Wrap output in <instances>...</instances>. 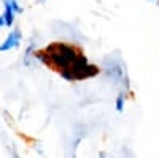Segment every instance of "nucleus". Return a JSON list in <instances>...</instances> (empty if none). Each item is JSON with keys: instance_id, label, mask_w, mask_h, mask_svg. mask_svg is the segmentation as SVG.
<instances>
[{"instance_id": "9b49d317", "label": "nucleus", "mask_w": 159, "mask_h": 158, "mask_svg": "<svg viewBox=\"0 0 159 158\" xmlns=\"http://www.w3.org/2000/svg\"><path fill=\"white\" fill-rule=\"evenodd\" d=\"M10 153H11V156H13V158H19V155H18V153H15V150H13V149L10 150Z\"/></svg>"}, {"instance_id": "4468645a", "label": "nucleus", "mask_w": 159, "mask_h": 158, "mask_svg": "<svg viewBox=\"0 0 159 158\" xmlns=\"http://www.w3.org/2000/svg\"><path fill=\"white\" fill-rule=\"evenodd\" d=\"M154 2H156V5H157V7H159V0H154Z\"/></svg>"}, {"instance_id": "2eb2a0df", "label": "nucleus", "mask_w": 159, "mask_h": 158, "mask_svg": "<svg viewBox=\"0 0 159 158\" xmlns=\"http://www.w3.org/2000/svg\"><path fill=\"white\" fill-rule=\"evenodd\" d=\"M148 2H154V0H148Z\"/></svg>"}, {"instance_id": "f8f14e48", "label": "nucleus", "mask_w": 159, "mask_h": 158, "mask_svg": "<svg viewBox=\"0 0 159 158\" xmlns=\"http://www.w3.org/2000/svg\"><path fill=\"white\" fill-rule=\"evenodd\" d=\"M99 158H107V155H105L103 152H100V153H99Z\"/></svg>"}, {"instance_id": "423d86ee", "label": "nucleus", "mask_w": 159, "mask_h": 158, "mask_svg": "<svg viewBox=\"0 0 159 158\" xmlns=\"http://www.w3.org/2000/svg\"><path fill=\"white\" fill-rule=\"evenodd\" d=\"M3 2V8L15 13V15H21L22 13V7L19 5V0H2Z\"/></svg>"}, {"instance_id": "f03ea898", "label": "nucleus", "mask_w": 159, "mask_h": 158, "mask_svg": "<svg viewBox=\"0 0 159 158\" xmlns=\"http://www.w3.org/2000/svg\"><path fill=\"white\" fill-rule=\"evenodd\" d=\"M59 74L64 80H67V82H81V80H88V78L97 77L100 74V67L97 64L89 62V59L81 53L70 67L61 70Z\"/></svg>"}, {"instance_id": "7ed1b4c3", "label": "nucleus", "mask_w": 159, "mask_h": 158, "mask_svg": "<svg viewBox=\"0 0 159 158\" xmlns=\"http://www.w3.org/2000/svg\"><path fill=\"white\" fill-rule=\"evenodd\" d=\"M103 72H105V77H107L111 83L123 88L121 89L123 93L127 94L130 91V82H129V77H127L126 65L121 59L116 58V53H113V55H110L103 59Z\"/></svg>"}, {"instance_id": "6e6552de", "label": "nucleus", "mask_w": 159, "mask_h": 158, "mask_svg": "<svg viewBox=\"0 0 159 158\" xmlns=\"http://www.w3.org/2000/svg\"><path fill=\"white\" fill-rule=\"evenodd\" d=\"M35 56H37V61H38V64H45V65H49V58H48V53L45 51V48H42V50H37Z\"/></svg>"}, {"instance_id": "ddd939ff", "label": "nucleus", "mask_w": 159, "mask_h": 158, "mask_svg": "<svg viewBox=\"0 0 159 158\" xmlns=\"http://www.w3.org/2000/svg\"><path fill=\"white\" fill-rule=\"evenodd\" d=\"M38 3H45V2H48V0H37Z\"/></svg>"}, {"instance_id": "39448f33", "label": "nucleus", "mask_w": 159, "mask_h": 158, "mask_svg": "<svg viewBox=\"0 0 159 158\" xmlns=\"http://www.w3.org/2000/svg\"><path fill=\"white\" fill-rule=\"evenodd\" d=\"M35 53H37L35 43L30 42V43L27 45V48H25V51H24V56H22V64L25 65V67H34V65L38 64Z\"/></svg>"}, {"instance_id": "f257e3e1", "label": "nucleus", "mask_w": 159, "mask_h": 158, "mask_svg": "<svg viewBox=\"0 0 159 158\" xmlns=\"http://www.w3.org/2000/svg\"><path fill=\"white\" fill-rule=\"evenodd\" d=\"M45 51L49 58V67L57 72L70 67L75 59L83 53L76 45H72L69 42H52L45 48Z\"/></svg>"}, {"instance_id": "1a4fd4ad", "label": "nucleus", "mask_w": 159, "mask_h": 158, "mask_svg": "<svg viewBox=\"0 0 159 158\" xmlns=\"http://www.w3.org/2000/svg\"><path fill=\"white\" fill-rule=\"evenodd\" d=\"M2 16H3V19H5V24L8 26V27H11L13 24H15V13H11V11H8V10H3V13H2Z\"/></svg>"}, {"instance_id": "9d476101", "label": "nucleus", "mask_w": 159, "mask_h": 158, "mask_svg": "<svg viewBox=\"0 0 159 158\" xmlns=\"http://www.w3.org/2000/svg\"><path fill=\"white\" fill-rule=\"evenodd\" d=\"M3 26H7V24H5V19H3V16L0 15V27H3Z\"/></svg>"}, {"instance_id": "0eeeda50", "label": "nucleus", "mask_w": 159, "mask_h": 158, "mask_svg": "<svg viewBox=\"0 0 159 158\" xmlns=\"http://www.w3.org/2000/svg\"><path fill=\"white\" fill-rule=\"evenodd\" d=\"M124 104H126V93H123V91H119L116 99H115V109L118 113L124 112Z\"/></svg>"}, {"instance_id": "20e7f679", "label": "nucleus", "mask_w": 159, "mask_h": 158, "mask_svg": "<svg viewBox=\"0 0 159 158\" xmlns=\"http://www.w3.org/2000/svg\"><path fill=\"white\" fill-rule=\"evenodd\" d=\"M22 42V32L19 27L11 29V32L7 35V38L0 43V53H5V51H11V50H16L21 46Z\"/></svg>"}]
</instances>
